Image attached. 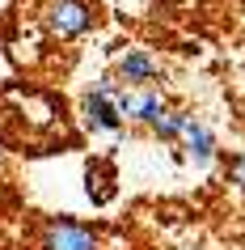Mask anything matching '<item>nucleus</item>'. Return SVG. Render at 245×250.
<instances>
[{"instance_id": "3", "label": "nucleus", "mask_w": 245, "mask_h": 250, "mask_svg": "<svg viewBox=\"0 0 245 250\" xmlns=\"http://www.w3.org/2000/svg\"><path fill=\"white\" fill-rule=\"evenodd\" d=\"M118 110H123V119H140V123H148L152 127L156 119L165 115V98L161 93H152V89H123L118 93Z\"/></svg>"}, {"instance_id": "8", "label": "nucleus", "mask_w": 245, "mask_h": 250, "mask_svg": "<svg viewBox=\"0 0 245 250\" xmlns=\"http://www.w3.org/2000/svg\"><path fill=\"white\" fill-rule=\"evenodd\" d=\"M186 119H190V115H173V110H165V115L152 123V136H161V140H178L182 127H186Z\"/></svg>"}, {"instance_id": "1", "label": "nucleus", "mask_w": 245, "mask_h": 250, "mask_svg": "<svg viewBox=\"0 0 245 250\" xmlns=\"http://www.w3.org/2000/svg\"><path fill=\"white\" fill-rule=\"evenodd\" d=\"M38 250H97V233L76 221H51L42 225Z\"/></svg>"}, {"instance_id": "6", "label": "nucleus", "mask_w": 245, "mask_h": 250, "mask_svg": "<svg viewBox=\"0 0 245 250\" xmlns=\"http://www.w3.org/2000/svg\"><path fill=\"white\" fill-rule=\"evenodd\" d=\"M89 199L93 204H110L114 199V170H110V161H89Z\"/></svg>"}, {"instance_id": "2", "label": "nucleus", "mask_w": 245, "mask_h": 250, "mask_svg": "<svg viewBox=\"0 0 245 250\" xmlns=\"http://www.w3.org/2000/svg\"><path fill=\"white\" fill-rule=\"evenodd\" d=\"M47 26L59 39H76V34H85L93 26V9L85 0H55L51 13H47Z\"/></svg>"}, {"instance_id": "7", "label": "nucleus", "mask_w": 245, "mask_h": 250, "mask_svg": "<svg viewBox=\"0 0 245 250\" xmlns=\"http://www.w3.org/2000/svg\"><path fill=\"white\" fill-rule=\"evenodd\" d=\"M118 77L127 81V85H144V81L156 77V64H152L144 51H127L123 60H118Z\"/></svg>"}, {"instance_id": "5", "label": "nucleus", "mask_w": 245, "mask_h": 250, "mask_svg": "<svg viewBox=\"0 0 245 250\" xmlns=\"http://www.w3.org/2000/svg\"><path fill=\"white\" fill-rule=\"evenodd\" d=\"M182 145H186V153H190L194 166H207V161L216 157V136H211V127L199 123V119H186V127H182Z\"/></svg>"}, {"instance_id": "9", "label": "nucleus", "mask_w": 245, "mask_h": 250, "mask_svg": "<svg viewBox=\"0 0 245 250\" xmlns=\"http://www.w3.org/2000/svg\"><path fill=\"white\" fill-rule=\"evenodd\" d=\"M228 178H232V183H237V187L245 191V153H237V157H232V166H228Z\"/></svg>"}, {"instance_id": "4", "label": "nucleus", "mask_w": 245, "mask_h": 250, "mask_svg": "<svg viewBox=\"0 0 245 250\" xmlns=\"http://www.w3.org/2000/svg\"><path fill=\"white\" fill-rule=\"evenodd\" d=\"M85 127H89V132H118V127H123L118 102L114 98H102V93H89V98H85Z\"/></svg>"}]
</instances>
